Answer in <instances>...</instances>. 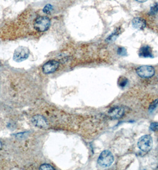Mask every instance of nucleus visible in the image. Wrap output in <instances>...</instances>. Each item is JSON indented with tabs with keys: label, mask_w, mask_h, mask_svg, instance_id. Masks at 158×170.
Listing matches in <instances>:
<instances>
[{
	"label": "nucleus",
	"mask_w": 158,
	"mask_h": 170,
	"mask_svg": "<svg viewBox=\"0 0 158 170\" xmlns=\"http://www.w3.org/2000/svg\"><path fill=\"white\" fill-rule=\"evenodd\" d=\"M158 12V3H156L154 4H153L152 6L150 7V11L149 12V14L150 15H156Z\"/></svg>",
	"instance_id": "f8f14e48"
},
{
	"label": "nucleus",
	"mask_w": 158,
	"mask_h": 170,
	"mask_svg": "<svg viewBox=\"0 0 158 170\" xmlns=\"http://www.w3.org/2000/svg\"><path fill=\"white\" fill-rule=\"evenodd\" d=\"M129 109L124 106L114 107L108 111V115L112 119H120L125 115Z\"/></svg>",
	"instance_id": "39448f33"
},
{
	"label": "nucleus",
	"mask_w": 158,
	"mask_h": 170,
	"mask_svg": "<svg viewBox=\"0 0 158 170\" xmlns=\"http://www.w3.org/2000/svg\"><path fill=\"white\" fill-rule=\"evenodd\" d=\"M136 73L141 78H149L152 77L155 73V69L151 66H141L136 69Z\"/></svg>",
	"instance_id": "423d86ee"
},
{
	"label": "nucleus",
	"mask_w": 158,
	"mask_h": 170,
	"mask_svg": "<svg viewBox=\"0 0 158 170\" xmlns=\"http://www.w3.org/2000/svg\"><path fill=\"white\" fill-rule=\"evenodd\" d=\"M158 105V98L156 99L155 100H154L152 104H150V106H149V110L150 111H153L156 108V107Z\"/></svg>",
	"instance_id": "2eb2a0df"
},
{
	"label": "nucleus",
	"mask_w": 158,
	"mask_h": 170,
	"mask_svg": "<svg viewBox=\"0 0 158 170\" xmlns=\"http://www.w3.org/2000/svg\"><path fill=\"white\" fill-rule=\"evenodd\" d=\"M59 62L57 61H49L42 67L43 72L46 74L54 73L59 68Z\"/></svg>",
	"instance_id": "0eeeda50"
},
{
	"label": "nucleus",
	"mask_w": 158,
	"mask_h": 170,
	"mask_svg": "<svg viewBox=\"0 0 158 170\" xmlns=\"http://www.w3.org/2000/svg\"><path fill=\"white\" fill-rule=\"evenodd\" d=\"M128 79L125 77H120L118 80V84L120 87H125L128 84Z\"/></svg>",
	"instance_id": "9b49d317"
},
{
	"label": "nucleus",
	"mask_w": 158,
	"mask_h": 170,
	"mask_svg": "<svg viewBox=\"0 0 158 170\" xmlns=\"http://www.w3.org/2000/svg\"><path fill=\"white\" fill-rule=\"evenodd\" d=\"M40 170H55V169L53 167L52 165L49 164H42L40 167Z\"/></svg>",
	"instance_id": "4468645a"
},
{
	"label": "nucleus",
	"mask_w": 158,
	"mask_h": 170,
	"mask_svg": "<svg viewBox=\"0 0 158 170\" xmlns=\"http://www.w3.org/2000/svg\"><path fill=\"white\" fill-rule=\"evenodd\" d=\"M137 146L139 149L144 152H149L153 146L152 137L149 135H145L139 139L137 143Z\"/></svg>",
	"instance_id": "f03ea898"
},
{
	"label": "nucleus",
	"mask_w": 158,
	"mask_h": 170,
	"mask_svg": "<svg viewBox=\"0 0 158 170\" xmlns=\"http://www.w3.org/2000/svg\"><path fill=\"white\" fill-rule=\"evenodd\" d=\"M32 122L34 125L42 129H46L48 126L46 119L43 116L37 115L32 118Z\"/></svg>",
	"instance_id": "6e6552de"
},
{
	"label": "nucleus",
	"mask_w": 158,
	"mask_h": 170,
	"mask_svg": "<svg viewBox=\"0 0 158 170\" xmlns=\"http://www.w3.org/2000/svg\"><path fill=\"white\" fill-rule=\"evenodd\" d=\"M29 50L27 47L20 46L15 50L13 59L17 62H21L22 61L26 60L29 56Z\"/></svg>",
	"instance_id": "20e7f679"
},
{
	"label": "nucleus",
	"mask_w": 158,
	"mask_h": 170,
	"mask_svg": "<svg viewBox=\"0 0 158 170\" xmlns=\"http://www.w3.org/2000/svg\"><path fill=\"white\" fill-rule=\"evenodd\" d=\"M117 53L120 56H126L127 54V50L124 47H119L117 50Z\"/></svg>",
	"instance_id": "dca6fc26"
},
{
	"label": "nucleus",
	"mask_w": 158,
	"mask_h": 170,
	"mask_svg": "<svg viewBox=\"0 0 158 170\" xmlns=\"http://www.w3.org/2000/svg\"><path fill=\"white\" fill-rule=\"evenodd\" d=\"M149 128L152 131H158V122L151 123Z\"/></svg>",
	"instance_id": "f3484780"
},
{
	"label": "nucleus",
	"mask_w": 158,
	"mask_h": 170,
	"mask_svg": "<svg viewBox=\"0 0 158 170\" xmlns=\"http://www.w3.org/2000/svg\"><path fill=\"white\" fill-rule=\"evenodd\" d=\"M132 25L133 28L135 29H143L146 26V23L144 19L140 18H136L132 20Z\"/></svg>",
	"instance_id": "9d476101"
},
{
	"label": "nucleus",
	"mask_w": 158,
	"mask_h": 170,
	"mask_svg": "<svg viewBox=\"0 0 158 170\" xmlns=\"http://www.w3.org/2000/svg\"><path fill=\"white\" fill-rule=\"evenodd\" d=\"M137 2H140V3H145V2H146L147 0H135Z\"/></svg>",
	"instance_id": "a211bd4d"
},
{
	"label": "nucleus",
	"mask_w": 158,
	"mask_h": 170,
	"mask_svg": "<svg viewBox=\"0 0 158 170\" xmlns=\"http://www.w3.org/2000/svg\"><path fill=\"white\" fill-rule=\"evenodd\" d=\"M114 161V158L111 152L108 150H105L100 153L98 162L100 167L106 168L111 166Z\"/></svg>",
	"instance_id": "f257e3e1"
},
{
	"label": "nucleus",
	"mask_w": 158,
	"mask_h": 170,
	"mask_svg": "<svg viewBox=\"0 0 158 170\" xmlns=\"http://www.w3.org/2000/svg\"><path fill=\"white\" fill-rule=\"evenodd\" d=\"M2 147H3V145H2V143L0 141V150L2 149Z\"/></svg>",
	"instance_id": "6ab92c4d"
},
{
	"label": "nucleus",
	"mask_w": 158,
	"mask_h": 170,
	"mask_svg": "<svg viewBox=\"0 0 158 170\" xmlns=\"http://www.w3.org/2000/svg\"><path fill=\"white\" fill-rule=\"evenodd\" d=\"M53 10V6L52 5L48 4L44 7L43 9V12L46 14H50Z\"/></svg>",
	"instance_id": "ddd939ff"
},
{
	"label": "nucleus",
	"mask_w": 158,
	"mask_h": 170,
	"mask_svg": "<svg viewBox=\"0 0 158 170\" xmlns=\"http://www.w3.org/2000/svg\"><path fill=\"white\" fill-rule=\"evenodd\" d=\"M50 19L47 16H39L36 19L34 22V28L39 32H45L50 26Z\"/></svg>",
	"instance_id": "7ed1b4c3"
},
{
	"label": "nucleus",
	"mask_w": 158,
	"mask_h": 170,
	"mask_svg": "<svg viewBox=\"0 0 158 170\" xmlns=\"http://www.w3.org/2000/svg\"><path fill=\"white\" fill-rule=\"evenodd\" d=\"M139 56L143 58H153L152 50L148 45H144L139 50Z\"/></svg>",
	"instance_id": "1a4fd4ad"
}]
</instances>
